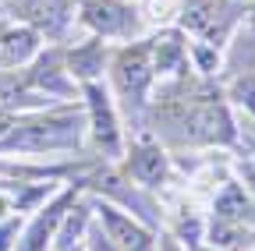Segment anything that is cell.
Instances as JSON below:
<instances>
[{
  "label": "cell",
  "mask_w": 255,
  "mask_h": 251,
  "mask_svg": "<svg viewBox=\"0 0 255 251\" xmlns=\"http://www.w3.org/2000/svg\"><path fill=\"white\" fill-rule=\"evenodd\" d=\"M163 251H174V248H170V244H163Z\"/></svg>",
  "instance_id": "cell-16"
},
{
  "label": "cell",
  "mask_w": 255,
  "mask_h": 251,
  "mask_svg": "<svg viewBox=\"0 0 255 251\" xmlns=\"http://www.w3.org/2000/svg\"><path fill=\"white\" fill-rule=\"evenodd\" d=\"M149 78H152L149 46H128V50H121L117 64H114V82H117V92H121V99L128 106H142Z\"/></svg>",
  "instance_id": "cell-1"
},
{
  "label": "cell",
  "mask_w": 255,
  "mask_h": 251,
  "mask_svg": "<svg viewBox=\"0 0 255 251\" xmlns=\"http://www.w3.org/2000/svg\"><path fill=\"white\" fill-rule=\"evenodd\" d=\"M64 205H68V198H60L53 209H43V216H39L36 223L25 230V237L18 241V251H46V244H50L57 223L64 219Z\"/></svg>",
  "instance_id": "cell-7"
},
{
  "label": "cell",
  "mask_w": 255,
  "mask_h": 251,
  "mask_svg": "<svg viewBox=\"0 0 255 251\" xmlns=\"http://www.w3.org/2000/svg\"><path fill=\"white\" fill-rule=\"evenodd\" d=\"M89 106H92V135H96V145H100L107 156H117V149H121L117 120H114V110H110L107 92L100 85H89Z\"/></svg>",
  "instance_id": "cell-5"
},
{
  "label": "cell",
  "mask_w": 255,
  "mask_h": 251,
  "mask_svg": "<svg viewBox=\"0 0 255 251\" xmlns=\"http://www.w3.org/2000/svg\"><path fill=\"white\" fill-rule=\"evenodd\" d=\"M85 21L103 36H128L135 28V11H128L121 0H89Z\"/></svg>",
  "instance_id": "cell-3"
},
{
  "label": "cell",
  "mask_w": 255,
  "mask_h": 251,
  "mask_svg": "<svg viewBox=\"0 0 255 251\" xmlns=\"http://www.w3.org/2000/svg\"><path fill=\"white\" fill-rule=\"evenodd\" d=\"M89 248L92 251H121V248H114L110 237H103V230H89Z\"/></svg>",
  "instance_id": "cell-14"
},
{
  "label": "cell",
  "mask_w": 255,
  "mask_h": 251,
  "mask_svg": "<svg viewBox=\"0 0 255 251\" xmlns=\"http://www.w3.org/2000/svg\"><path fill=\"white\" fill-rule=\"evenodd\" d=\"M21 99V82L18 75H0V110H7Z\"/></svg>",
  "instance_id": "cell-12"
},
{
  "label": "cell",
  "mask_w": 255,
  "mask_h": 251,
  "mask_svg": "<svg viewBox=\"0 0 255 251\" xmlns=\"http://www.w3.org/2000/svg\"><path fill=\"white\" fill-rule=\"evenodd\" d=\"M71 71L82 75V78H96V75H100L103 71V43L92 39L82 50H75L71 53Z\"/></svg>",
  "instance_id": "cell-11"
},
{
  "label": "cell",
  "mask_w": 255,
  "mask_h": 251,
  "mask_svg": "<svg viewBox=\"0 0 255 251\" xmlns=\"http://www.w3.org/2000/svg\"><path fill=\"white\" fill-rule=\"evenodd\" d=\"M75 142H78L75 117H50V120L25 124L21 131H14L7 138V145H21V149H64Z\"/></svg>",
  "instance_id": "cell-2"
},
{
  "label": "cell",
  "mask_w": 255,
  "mask_h": 251,
  "mask_svg": "<svg viewBox=\"0 0 255 251\" xmlns=\"http://www.w3.org/2000/svg\"><path fill=\"white\" fill-rule=\"evenodd\" d=\"M234 96H241V103H248V110L255 113V78H252V75L238 82V88H234Z\"/></svg>",
  "instance_id": "cell-13"
},
{
  "label": "cell",
  "mask_w": 255,
  "mask_h": 251,
  "mask_svg": "<svg viewBox=\"0 0 255 251\" xmlns=\"http://www.w3.org/2000/svg\"><path fill=\"white\" fill-rule=\"evenodd\" d=\"M4 128H7V120H0V131H4Z\"/></svg>",
  "instance_id": "cell-15"
},
{
  "label": "cell",
  "mask_w": 255,
  "mask_h": 251,
  "mask_svg": "<svg viewBox=\"0 0 255 251\" xmlns=\"http://www.w3.org/2000/svg\"><path fill=\"white\" fill-rule=\"evenodd\" d=\"M128 170H131V177L142 180V184H159V180H163V173H167V160H163V152H159V145L142 142V145L131 149Z\"/></svg>",
  "instance_id": "cell-6"
},
{
  "label": "cell",
  "mask_w": 255,
  "mask_h": 251,
  "mask_svg": "<svg viewBox=\"0 0 255 251\" xmlns=\"http://www.w3.org/2000/svg\"><path fill=\"white\" fill-rule=\"evenodd\" d=\"M100 219L107 223V230H110V241H114L121 251H152V248H156L152 234H149V230H142L138 223H131L128 216H121L117 209H110V205H100Z\"/></svg>",
  "instance_id": "cell-4"
},
{
  "label": "cell",
  "mask_w": 255,
  "mask_h": 251,
  "mask_svg": "<svg viewBox=\"0 0 255 251\" xmlns=\"http://www.w3.org/2000/svg\"><path fill=\"white\" fill-rule=\"evenodd\" d=\"M216 219L220 223H231V227H245V219L255 223V209L238 184H227V191L216 198Z\"/></svg>",
  "instance_id": "cell-8"
},
{
  "label": "cell",
  "mask_w": 255,
  "mask_h": 251,
  "mask_svg": "<svg viewBox=\"0 0 255 251\" xmlns=\"http://www.w3.org/2000/svg\"><path fill=\"white\" fill-rule=\"evenodd\" d=\"M25 18L46 32H60L68 21V0H25Z\"/></svg>",
  "instance_id": "cell-10"
},
{
  "label": "cell",
  "mask_w": 255,
  "mask_h": 251,
  "mask_svg": "<svg viewBox=\"0 0 255 251\" xmlns=\"http://www.w3.org/2000/svg\"><path fill=\"white\" fill-rule=\"evenodd\" d=\"M36 46H39V36L32 32V28H11V32L0 39V64H7V68H14V64H25V60L36 53Z\"/></svg>",
  "instance_id": "cell-9"
}]
</instances>
